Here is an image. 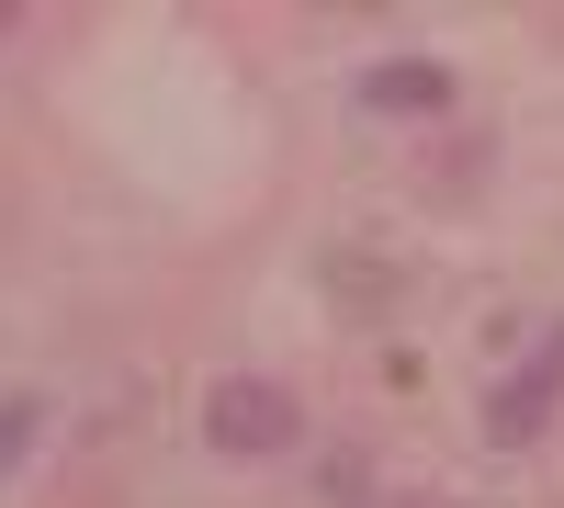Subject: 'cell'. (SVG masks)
I'll return each instance as SVG.
<instances>
[{
    "instance_id": "obj_3",
    "label": "cell",
    "mask_w": 564,
    "mask_h": 508,
    "mask_svg": "<svg viewBox=\"0 0 564 508\" xmlns=\"http://www.w3.org/2000/svg\"><path fill=\"white\" fill-rule=\"evenodd\" d=\"M361 102H372V114H441V102H452V68L395 57V68H372V79H361Z\"/></svg>"
},
{
    "instance_id": "obj_1",
    "label": "cell",
    "mask_w": 564,
    "mask_h": 508,
    "mask_svg": "<svg viewBox=\"0 0 564 508\" xmlns=\"http://www.w3.org/2000/svg\"><path fill=\"white\" fill-rule=\"evenodd\" d=\"M204 441L226 452V464H271V452H294V396H282L271 374H226L204 396Z\"/></svg>"
},
{
    "instance_id": "obj_2",
    "label": "cell",
    "mask_w": 564,
    "mask_h": 508,
    "mask_svg": "<svg viewBox=\"0 0 564 508\" xmlns=\"http://www.w3.org/2000/svg\"><path fill=\"white\" fill-rule=\"evenodd\" d=\"M553 407H564V328H542V350L486 396V441H497V452H531V441L553 430Z\"/></svg>"
}]
</instances>
